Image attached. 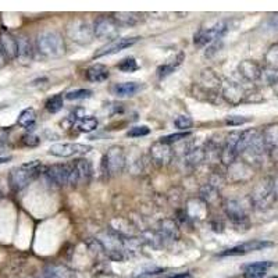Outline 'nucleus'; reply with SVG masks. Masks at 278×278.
Instances as JSON below:
<instances>
[{
  "mask_svg": "<svg viewBox=\"0 0 278 278\" xmlns=\"http://www.w3.org/2000/svg\"><path fill=\"white\" fill-rule=\"evenodd\" d=\"M184 58H185V54H184V53H178L177 56H174V57L170 58L167 63L162 64V66L157 68L158 78L168 77L171 72L175 71V70H177V68L183 64Z\"/></svg>",
  "mask_w": 278,
  "mask_h": 278,
  "instance_id": "393cba45",
  "label": "nucleus"
},
{
  "mask_svg": "<svg viewBox=\"0 0 278 278\" xmlns=\"http://www.w3.org/2000/svg\"><path fill=\"white\" fill-rule=\"evenodd\" d=\"M17 44H18V56L17 58L21 60V63H29L34 57V48L29 41L28 36L25 35H19L17 38Z\"/></svg>",
  "mask_w": 278,
  "mask_h": 278,
  "instance_id": "5701e85b",
  "label": "nucleus"
},
{
  "mask_svg": "<svg viewBox=\"0 0 278 278\" xmlns=\"http://www.w3.org/2000/svg\"><path fill=\"white\" fill-rule=\"evenodd\" d=\"M93 92L91 89H75V91L68 92L66 95L67 101H84V99H89Z\"/></svg>",
  "mask_w": 278,
  "mask_h": 278,
  "instance_id": "473e14b6",
  "label": "nucleus"
},
{
  "mask_svg": "<svg viewBox=\"0 0 278 278\" xmlns=\"http://www.w3.org/2000/svg\"><path fill=\"white\" fill-rule=\"evenodd\" d=\"M114 17L113 18L120 25H130V27H132V25L138 24L139 19H141V17H139L138 13H114Z\"/></svg>",
  "mask_w": 278,
  "mask_h": 278,
  "instance_id": "c85d7f7f",
  "label": "nucleus"
},
{
  "mask_svg": "<svg viewBox=\"0 0 278 278\" xmlns=\"http://www.w3.org/2000/svg\"><path fill=\"white\" fill-rule=\"evenodd\" d=\"M92 177V166L87 158H77L70 164V178L68 184L71 187H85L89 184Z\"/></svg>",
  "mask_w": 278,
  "mask_h": 278,
  "instance_id": "39448f33",
  "label": "nucleus"
},
{
  "mask_svg": "<svg viewBox=\"0 0 278 278\" xmlns=\"http://www.w3.org/2000/svg\"><path fill=\"white\" fill-rule=\"evenodd\" d=\"M273 242L263 240H252L244 244L232 246L230 249L221 252L220 257H227V256H244V254L252 253V252H257V250H263L266 248H271Z\"/></svg>",
  "mask_w": 278,
  "mask_h": 278,
  "instance_id": "9b49d317",
  "label": "nucleus"
},
{
  "mask_svg": "<svg viewBox=\"0 0 278 278\" xmlns=\"http://www.w3.org/2000/svg\"><path fill=\"white\" fill-rule=\"evenodd\" d=\"M139 39H141L139 36L114 39V41H111L110 44H107L106 46L99 49V50L93 54V57L99 58V57H103V56H109V54H115V53L121 52V50H124V49L134 46V45L138 42Z\"/></svg>",
  "mask_w": 278,
  "mask_h": 278,
  "instance_id": "ddd939ff",
  "label": "nucleus"
},
{
  "mask_svg": "<svg viewBox=\"0 0 278 278\" xmlns=\"http://www.w3.org/2000/svg\"><path fill=\"white\" fill-rule=\"evenodd\" d=\"M238 71L246 81L256 82L262 78V71L263 68L260 67L259 63L253 62V60H244L240 63L238 66Z\"/></svg>",
  "mask_w": 278,
  "mask_h": 278,
  "instance_id": "f3484780",
  "label": "nucleus"
},
{
  "mask_svg": "<svg viewBox=\"0 0 278 278\" xmlns=\"http://www.w3.org/2000/svg\"><path fill=\"white\" fill-rule=\"evenodd\" d=\"M223 96H224V99H226L228 103L231 105H238L241 102L245 101V92L244 89L238 85V84H235V82H228L227 85H224L223 88Z\"/></svg>",
  "mask_w": 278,
  "mask_h": 278,
  "instance_id": "6ab92c4d",
  "label": "nucleus"
},
{
  "mask_svg": "<svg viewBox=\"0 0 278 278\" xmlns=\"http://www.w3.org/2000/svg\"><path fill=\"white\" fill-rule=\"evenodd\" d=\"M23 144L25 146H29V148H35V146H38L41 144V139L34 134H27L23 136Z\"/></svg>",
  "mask_w": 278,
  "mask_h": 278,
  "instance_id": "4c0bfd02",
  "label": "nucleus"
},
{
  "mask_svg": "<svg viewBox=\"0 0 278 278\" xmlns=\"http://www.w3.org/2000/svg\"><path fill=\"white\" fill-rule=\"evenodd\" d=\"M275 189H274V184L271 178H263L259 183L256 184L250 195L252 203L254 207H257L260 210H266L269 209L275 201Z\"/></svg>",
  "mask_w": 278,
  "mask_h": 278,
  "instance_id": "20e7f679",
  "label": "nucleus"
},
{
  "mask_svg": "<svg viewBox=\"0 0 278 278\" xmlns=\"http://www.w3.org/2000/svg\"><path fill=\"white\" fill-rule=\"evenodd\" d=\"M125 166V153L121 146H111L105 154L103 167L105 171L110 175H117L123 173Z\"/></svg>",
  "mask_w": 278,
  "mask_h": 278,
  "instance_id": "6e6552de",
  "label": "nucleus"
},
{
  "mask_svg": "<svg viewBox=\"0 0 278 278\" xmlns=\"http://www.w3.org/2000/svg\"><path fill=\"white\" fill-rule=\"evenodd\" d=\"M45 175L48 177L50 183L63 187L68 184L70 178V164H53L45 170Z\"/></svg>",
  "mask_w": 278,
  "mask_h": 278,
  "instance_id": "4468645a",
  "label": "nucleus"
},
{
  "mask_svg": "<svg viewBox=\"0 0 278 278\" xmlns=\"http://www.w3.org/2000/svg\"><path fill=\"white\" fill-rule=\"evenodd\" d=\"M264 62L269 66V68H275L278 70V44L271 45L269 50L266 52Z\"/></svg>",
  "mask_w": 278,
  "mask_h": 278,
  "instance_id": "7c9ffc66",
  "label": "nucleus"
},
{
  "mask_svg": "<svg viewBox=\"0 0 278 278\" xmlns=\"http://www.w3.org/2000/svg\"><path fill=\"white\" fill-rule=\"evenodd\" d=\"M266 25L270 31H278V14L270 15L267 21H266Z\"/></svg>",
  "mask_w": 278,
  "mask_h": 278,
  "instance_id": "ea45409f",
  "label": "nucleus"
},
{
  "mask_svg": "<svg viewBox=\"0 0 278 278\" xmlns=\"http://www.w3.org/2000/svg\"><path fill=\"white\" fill-rule=\"evenodd\" d=\"M149 134H150V128L149 127H146V125H136V127L130 128V131L127 132V136H130V138H141V136H146Z\"/></svg>",
  "mask_w": 278,
  "mask_h": 278,
  "instance_id": "72a5a7b5",
  "label": "nucleus"
},
{
  "mask_svg": "<svg viewBox=\"0 0 278 278\" xmlns=\"http://www.w3.org/2000/svg\"><path fill=\"white\" fill-rule=\"evenodd\" d=\"M266 153L263 134L260 131H242L238 145V156H242L245 163L260 164L263 154Z\"/></svg>",
  "mask_w": 278,
  "mask_h": 278,
  "instance_id": "f257e3e1",
  "label": "nucleus"
},
{
  "mask_svg": "<svg viewBox=\"0 0 278 278\" xmlns=\"http://www.w3.org/2000/svg\"><path fill=\"white\" fill-rule=\"evenodd\" d=\"M67 34L72 42L78 45H88L93 39V27H91V24L85 19H72L71 24L68 25Z\"/></svg>",
  "mask_w": 278,
  "mask_h": 278,
  "instance_id": "423d86ee",
  "label": "nucleus"
},
{
  "mask_svg": "<svg viewBox=\"0 0 278 278\" xmlns=\"http://www.w3.org/2000/svg\"><path fill=\"white\" fill-rule=\"evenodd\" d=\"M224 210L234 224H244L248 221V213L238 201H227L224 205Z\"/></svg>",
  "mask_w": 278,
  "mask_h": 278,
  "instance_id": "dca6fc26",
  "label": "nucleus"
},
{
  "mask_svg": "<svg viewBox=\"0 0 278 278\" xmlns=\"http://www.w3.org/2000/svg\"><path fill=\"white\" fill-rule=\"evenodd\" d=\"M6 64V57L5 54H3V50H2V48H0V67H3Z\"/></svg>",
  "mask_w": 278,
  "mask_h": 278,
  "instance_id": "79ce46f5",
  "label": "nucleus"
},
{
  "mask_svg": "<svg viewBox=\"0 0 278 278\" xmlns=\"http://www.w3.org/2000/svg\"><path fill=\"white\" fill-rule=\"evenodd\" d=\"M117 68L123 72H134L138 70L139 66L134 57H127L117 64Z\"/></svg>",
  "mask_w": 278,
  "mask_h": 278,
  "instance_id": "2f4dec72",
  "label": "nucleus"
},
{
  "mask_svg": "<svg viewBox=\"0 0 278 278\" xmlns=\"http://www.w3.org/2000/svg\"><path fill=\"white\" fill-rule=\"evenodd\" d=\"M273 266L271 262H256L244 266L245 278H263L266 271Z\"/></svg>",
  "mask_w": 278,
  "mask_h": 278,
  "instance_id": "4be33fe9",
  "label": "nucleus"
},
{
  "mask_svg": "<svg viewBox=\"0 0 278 278\" xmlns=\"http://www.w3.org/2000/svg\"><path fill=\"white\" fill-rule=\"evenodd\" d=\"M42 170H44V166L38 160L28 162V163H24L18 167L13 168L9 175L10 187L17 192L23 191L24 188L28 187L29 184L39 177Z\"/></svg>",
  "mask_w": 278,
  "mask_h": 278,
  "instance_id": "f03ea898",
  "label": "nucleus"
},
{
  "mask_svg": "<svg viewBox=\"0 0 278 278\" xmlns=\"http://www.w3.org/2000/svg\"><path fill=\"white\" fill-rule=\"evenodd\" d=\"M241 134H242V131H232L227 136L224 146L220 152L221 162L224 164H232L235 158L238 157V145H240Z\"/></svg>",
  "mask_w": 278,
  "mask_h": 278,
  "instance_id": "f8f14e48",
  "label": "nucleus"
},
{
  "mask_svg": "<svg viewBox=\"0 0 278 278\" xmlns=\"http://www.w3.org/2000/svg\"><path fill=\"white\" fill-rule=\"evenodd\" d=\"M174 124H175V127L180 128V130L185 131L192 128L193 121H192L191 117H188V115H178L177 118H175V121H174Z\"/></svg>",
  "mask_w": 278,
  "mask_h": 278,
  "instance_id": "c9c22d12",
  "label": "nucleus"
},
{
  "mask_svg": "<svg viewBox=\"0 0 278 278\" xmlns=\"http://www.w3.org/2000/svg\"><path fill=\"white\" fill-rule=\"evenodd\" d=\"M266 150L271 154H278V124L270 125L262 132Z\"/></svg>",
  "mask_w": 278,
  "mask_h": 278,
  "instance_id": "412c9836",
  "label": "nucleus"
},
{
  "mask_svg": "<svg viewBox=\"0 0 278 278\" xmlns=\"http://www.w3.org/2000/svg\"><path fill=\"white\" fill-rule=\"evenodd\" d=\"M271 278H278V275H275V277H271Z\"/></svg>",
  "mask_w": 278,
  "mask_h": 278,
  "instance_id": "49530a36",
  "label": "nucleus"
},
{
  "mask_svg": "<svg viewBox=\"0 0 278 278\" xmlns=\"http://www.w3.org/2000/svg\"><path fill=\"white\" fill-rule=\"evenodd\" d=\"M150 154H152L154 162L158 164H167L168 162H171V157H173V152L170 149V145L162 144L160 141L150 148Z\"/></svg>",
  "mask_w": 278,
  "mask_h": 278,
  "instance_id": "aec40b11",
  "label": "nucleus"
},
{
  "mask_svg": "<svg viewBox=\"0 0 278 278\" xmlns=\"http://www.w3.org/2000/svg\"><path fill=\"white\" fill-rule=\"evenodd\" d=\"M160 235L167 240L177 241L180 238V230L174 220H163L160 223Z\"/></svg>",
  "mask_w": 278,
  "mask_h": 278,
  "instance_id": "a878e982",
  "label": "nucleus"
},
{
  "mask_svg": "<svg viewBox=\"0 0 278 278\" xmlns=\"http://www.w3.org/2000/svg\"><path fill=\"white\" fill-rule=\"evenodd\" d=\"M0 48L3 50L6 60H14L18 56V44L14 35L7 31L0 32Z\"/></svg>",
  "mask_w": 278,
  "mask_h": 278,
  "instance_id": "2eb2a0df",
  "label": "nucleus"
},
{
  "mask_svg": "<svg viewBox=\"0 0 278 278\" xmlns=\"http://www.w3.org/2000/svg\"><path fill=\"white\" fill-rule=\"evenodd\" d=\"M273 184H274V189H275V193L278 195V177L275 178V180H273Z\"/></svg>",
  "mask_w": 278,
  "mask_h": 278,
  "instance_id": "c03bdc74",
  "label": "nucleus"
},
{
  "mask_svg": "<svg viewBox=\"0 0 278 278\" xmlns=\"http://www.w3.org/2000/svg\"><path fill=\"white\" fill-rule=\"evenodd\" d=\"M228 31V25L227 23H219L214 27L211 28H205L201 29L197 34H195V38H193V44L196 48H203L206 45L214 42L217 39H221L226 32Z\"/></svg>",
  "mask_w": 278,
  "mask_h": 278,
  "instance_id": "1a4fd4ad",
  "label": "nucleus"
},
{
  "mask_svg": "<svg viewBox=\"0 0 278 278\" xmlns=\"http://www.w3.org/2000/svg\"><path fill=\"white\" fill-rule=\"evenodd\" d=\"M92 146L75 142H64V144H54L49 148V154L56 157H72L78 154H85L91 152Z\"/></svg>",
  "mask_w": 278,
  "mask_h": 278,
  "instance_id": "9d476101",
  "label": "nucleus"
},
{
  "mask_svg": "<svg viewBox=\"0 0 278 278\" xmlns=\"http://www.w3.org/2000/svg\"><path fill=\"white\" fill-rule=\"evenodd\" d=\"M0 196H2V192H0Z\"/></svg>",
  "mask_w": 278,
  "mask_h": 278,
  "instance_id": "de8ad7c7",
  "label": "nucleus"
},
{
  "mask_svg": "<svg viewBox=\"0 0 278 278\" xmlns=\"http://www.w3.org/2000/svg\"><path fill=\"white\" fill-rule=\"evenodd\" d=\"M141 89H142V85L139 82H120L111 87V93L117 97H132Z\"/></svg>",
  "mask_w": 278,
  "mask_h": 278,
  "instance_id": "a211bd4d",
  "label": "nucleus"
},
{
  "mask_svg": "<svg viewBox=\"0 0 278 278\" xmlns=\"http://www.w3.org/2000/svg\"><path fill=\"white\" fill-rule=\"evenodd\" d=\"M163 270L158 267H148V269H141L139 273L135 274V277H146V275H156V274L162 273Z\"/></svg>",
  "mask_w": 278,
  "mask_h": 278,
  "instance_id": "58836bf2",
  "label": "nucleus"
},
{
  "mask_svg": "<svg viewBox=\"0 0 278 278\" xmlns=\"http://www.w3.org/2000/svg\"><path fill=\"white\" fill-rule=\"evenodd\" d=\"M170 278H189V274L181 273V274H177V275H173V277H170Z\"/></svg>",
  "mask_w": 278,
  "mask_h": 278,
  "instance_id": "37998d69",
  "label": "nucleus"
},
{
  "mask_svg": "<svg viewBox=\"0 0 278 278\" xmlns=\"http://www.w3.org/2000/svg\"><path fill=\"white\" fill-rule=\"evenodd\" d=\"M271 88H273V91L275 92V95L278 96V81L275 82V84H274V85H273V87H271Z\"/></svg>",
  "mask_w": 278,
  "mask_h": 278,
  "instance_id": "a18cd8bd",
  "label": "nucleus"
},
{
  "mask_svg": "<svg viewBox=\"0 0 278 278\" xmlns=\"http://www.w3.org/2000/svg\"><path fill=\"white\" fill-rule=\"evenodd\" d=\"M35 121H36V111L32 107H28V109H25V110L19 113L18 118H17V124L25 128V130H32Z\"/></svg>",
  "mask_w": 278,
  "mask_h": 278,
  "instance_id": "bb28decb",
  "label": "nucleus"
},
{
  "mask_svg": "<svg viewBox=\"0 0 278 278\" xmlns=\"http://www.w3.org/2000/svg\"><path fill=\"white\" fill-rule=\"evenodd\" d=\"M10 160H11V156H0V166L9 163Z\"/></svg>",
  "mask_w": 278,
  "mask_h": 278,
  "instance_id": "a19ab883",
  "label": "nucleus"
},
{
  "mask_svg": "<svg viewBox=\"0 0 278 278\" xmlns=\"http://www.w3.org/2000/svg\"><path fill=\"white\" fill-rule=\"evenodd\" d=\"M97 124L99 121L96 117H92V115H84L80 120L77 121V128L80 132H85V134H89L92 131H95L97 128Z\"/></svg>",
  "mask_w": 278,
  "mask_h": 278,
  "instance_id": "cd10ccee",
  "label": "nucleus"
},
{
  "mask_svg": "<svg viewBox=\"0 0 278 278\" xmlns=\"http://www.w3.org/2000/svg\"><path fill=\"white\" fill-rule=\"evenodd\" d=\"M87 80L89 82H105L107 81V78L110 77V71L109 68L103 66V64H95V66H91V67L87 70Z\"/></svg>",
  "mask_w": 278,
  "mask_h": 278,
  "instance_id": "b1692460",
  "label": "nucleus"
},
{
  "mask_svg": "<svg viewBox=\"0 0 278 278\" xmlns=\"http://www.w3.org/2000/svg\"><path fill=\"white\" fill-rule=\"evenodd\" d=\"M248 121H250V118H245L242 115H230L226 118V124L230 125V127H238V125L245 124Z\"/></svg>",
  "mask_w": 278,
  "mask_h": 278,
  "instance_id": "e433bc0d",
  "label": "nucleus"
},
{
  "mask_svg": "<svg viewBox=\"0 0 278 278\" xmlns=\"http://www.w3.org/2000/svg\"><path fill=\"white\" fill-rule=\"evenodd\" d=\"M120 34V24L113 17H101L93 24V36L102 41H114Z\"/></svg>",
  "mask_w": 278,
  "mask_h": 278,
  "instance_id": "0eeeda50",
  "label": "nucleus"
},
{
  "mask_svg": "<svg viewBox=\"0 0 278 278\" xmlns=\"http://www.w3.org/2000/svg\"><path fill=\"white\" fill-rule=\"evenodd\" d=\"M63 106H64L63 95L57 93V95H54V96H52V97H49L48 101H46V105H45V107H46V110H48L49 113H52V114H56V113H58V111L62 110Z\"/></svg>",
  "mask_w": 278,
  "mask_h": 278,
  "instance_id": "c756f323",
  "label": "nucleus"
},
{
  "mask_svg": "<svg viewBox=\"0 0 278 278\" xmlns=\"http://www.w3.org/2000/svg\"><path fill=\"white\" fill-rule=\"evenodd\" d=\"M189 135H191L189 132H178V134H171V135H167V136H163V138H160V142L166 145H173V144L180 142V141H183V139L188 138Z\"/></svg>",
  "mask_w": 278,
  "mask_h": 278,
  "instance_id": "f704fd0d",
  "label": "nucleus"
},
{
  "mask_svg": "<svg viewBox=\"0 0 278 278\" xmlns=\"http://www.w3.org/2000/svg\"><path fill=\"white\" fill-rule=\"evenodd\" d=\"M36 48L39 53L48 58L62 57L66 53V44L64 39L56 31H44L38 35Z\"/></svg>",
  "mask_w": 278,
  "mask_h": 278,
  "instance_id": "7ed1b4c3",
  "label": "nucleus"
}]
</instances>
